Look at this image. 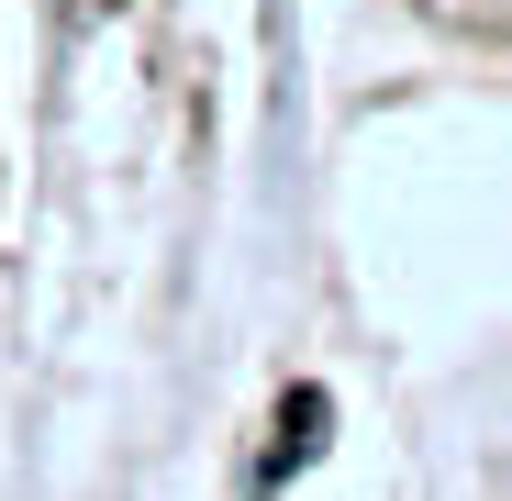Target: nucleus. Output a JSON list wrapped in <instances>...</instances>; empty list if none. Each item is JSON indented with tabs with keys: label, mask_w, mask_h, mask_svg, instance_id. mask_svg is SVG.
<instances>
[]
</instances>
